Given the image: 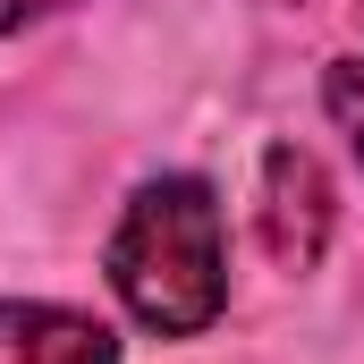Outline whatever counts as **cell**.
Wrapping results in <instances>:
<instances>
[{
  "instance_id": "obj_2",
  "label": "cell",
  "mask_w": 364,
  "mask_h": 364,
  "mask_svg": "<svg viewBox=\"0 0 364 364\" xmlns=\"http://www.w3.org/2000/svg\"><path fill=\"white\" fill-rule=\"evenodd\" d=\"M331 178L305 144H272L263 153V186H255V229H263V255L279 272H314L322 246H331Z\"/></svg>"
},
{
  "instance_id": "obj_3",
  "label": "cell",
  "mask_w": 364,
  "mask_h": 364,
  "mask_svg": "<svg viewBox=\"0 0 364 364\" xmlns=\"http://www.w3.org/2000/svg\"><path fill=\"white\" fill-rule=\"evenodd\" d=\"M0 364H119V339L68 305H0Z\"/></svg>"
},
{
  "instance_id": "obj_1",
  "label": "cell",
  "mask_w": 364,
  "mask_h": 364,
  "mask_svg": "<svg viewBox=\"0 0 364 364\" xmlns=\"http://www.w3.org/2000/svg\"><path fill=\"white\" fill-rule=\"evenodd\" d=\"M110 288L119 305L161 331V339H195L220 305H229V272H220V203L203 178H153L119 237H110Z\"/></svg>"
},
{
  "instance_id": "obj_5",
  "label": "cell",
  "mask_w": 364,
  "mask_h": 364,
  "mask_svg": "<svg viewBox=\"0 0 364 364\" xmlns=\"http://www.w3.org/2000/svg\"><path fill=\"white\" fill-rule=\"evenodd\" d=\"M51 9H68V0H0V34H17V26H34Z\"/></svg>"
},
{
  "instance_id": "obj_4",
  "label": "cell",
  "mask_w": 364,
  "mask_h": 364,
  "mask_svg": "<svg viewBox=\"0 0 364 364\" xmlns=\"http://www.w3.org/2000/svg\"><path fill=\"white\" fill-rule=\"evenodd\" d=\"M322 102H331V119L356 136V153H364V60H331V77H322Z\"/></svg>"
}]
</instances>
